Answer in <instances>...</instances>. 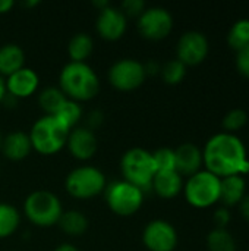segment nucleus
Wrapping results in <instances>:
<instances>
[{
	"instance_id": "473e14b6",
	"label": "nucleus",
	"mask_w": 249,
	"mask_h": 251,
	"mask_svg": "<svg viewBox=\"0 0 249 251\" xmlns=\"http://www.w3.org/2000/svg\"><path fill=\"white\" fill-rule=\"evenodd\" d=\"M213 219H214L216 228L227 229V225L230 224V219H232L230 210H229L227 207H220V209H217V210L214 212Z\"/></svg>"
},
{
	"instance_id": "393cba45",
	"label": "nucleus",
	"mask_w": 249,
	"mask_h": 251,
	"mask_svg": "<svg viewBox=\"0 0 249 251\" xmlns=\"http://www.w3.org/2000/svg\"><path fill=\"white\" fill-rule=\"evenodd\" d=\"M207 249L208 251H236V240L230 231L214 228L207 235Z\"/></svg>"
},
{
	"instance_id": "7ed1b4c3",
	"label": "nucleus",
	"mask_w": 249,
	"mask_h": 251,
	"mask_svg": "<svg viewBox=\"0 0 249 251\" xmlns=\"http://www.w3.org/2000/svg\"><path fill=\"white\" fill-rule=\"evenodd\" d=\"M69 128L56 116L44 115L37 119L29 131L32 149L43 156H51L66 147Z\"/></svg>"
},
{
	"instance_id": "2eb2a0df",
	"label": "nucleus",
	"mask_w": 249,
	"mask_h": 251,
	"mask_svg": "<svg viewBox=\"0 0 249 251\" xmlns=\"http://www.w3.org/2000/svg\"><path fill=\"white\" fill-rule=\"evenodd\" d=\"M6 93L13 96L15 99H23L32 96L40 84V76L37 72L28 66L21 68L19 71L9 75L4 81Z\"/></svg>"
},
{
	"instance_id": "6ab92c4d",
	"label": "nucleus",
	"mask_w": 249,
	"mask_h": 251,
	"mask_svg": "<svg viewBox=\"0 0 249 251\" xmlns=\"http://www.w3.org/2000/svg\"><path fill=\"white\" fill-rule=\"evenodd\" d=\"M151 190L161 199H175L183 190V179L176 171L157 172L154 175Z\"/></svg>"
},
{
	"instance_id": "4be33fe9",
	"label": "nucleus",
	"mask_w": 249,
	"mask_h": 251,
	"mask_svg": "<svg viewBox=\"0 0 249 251\" xmlns=\"http://www.w3.org/2000/svg\"><path fill=\"white\" fill-rule=\"evenodd\" d=\"M94 50V41L90 34L78 32L68 43V54L70 62H85Z\"/></svg>"
},
{
	"instance_id": "58836bf2",
	"label": "nucleus",
	"mask_w": 249,
	"mask_h": 251,
	"mask_svg": "<svg viewBox=\"0 0 249 251\" xmlns=\"http://www.w3.org/2000/svg\"><path fill=\"white\" fill-rule=\"evenodd\" d=\"M4 96H6V84H4L3 76H0V103H1Z\"/></svg>"
},
{
	"instance_id": "c756f323",
	"label": "nucleus",
	"mask_w": 249,
	"mask_h": 251,
	"mask_svg": "<svg viewBox=\"0 0 249 251\" xmlns=\"http://www.w3.org/2000/svg\"><path fill=\"white\" fill-rule=\"evenodd\" d=\"M153 160H154L157 172L176 171L175 169V150L173 149H169V147L157 149L153 153Z\"/></svg>"
},
{
	"instance_id": "a878e982",
	"label": "nucleus",
	"mask_w": 249,
	"mask_h": 251,
	"mask_svg": "<svg viewBox=\"0 0 249 251\" xmlns=\"http://www.w3.org/2000/svg\"><path fill=\"white\" fill-rule=\"evenodd\" d=\"M227 44L235 51L249 46V19L236 21L227 32Z\"/></svg>"
},
{
	"instance_id": "4468645a",
	"label": "nucleus",
	"mask_w": 249,
	"mask_h": 251,
	"mask_svg": "<svg viewBox=\"0 0 249 251\" xmlns=\"http://www.w3.org/2000/svg\"><path fill=\"white\" fill-rule=\"evenodd\" d=\"M66 147L75 159L88 160L97 153L98 149L97 135L94 131L88 129L87 126H76L69 131Z\"/></svg>"
},
{
	"instance_id": "c9c22d12",
	"label": "nucleus",
	"mask_w": 249,
	"mask_h": 251,
	"mask_svg": "<svg viewBox=\"0 0 249 251\" xmlns=\"http://www.w3.org/2000/svg\"><path fill=\"white\" fill-rule=\"evenodd\" d=\"M144 69H145V75H157V74H160L161 66L157 62L150 60V62L144 63Z\"/></svg>"
},
{
	"instance_id": "a19ab883",
	"label": "nucleus",
	"mask_w": 249,
	"mask_h": 251,
	"mask_svg": "<svg viewBox=\"0 0 249 251\" xmlns=\"http://www.w3.org/2000/svg\"><path fill=\"white\" fill-rule=\"evenodd\" d=\"M35 4H38V1H35V0L34 1H25L23 3V6H35Z\"/></svg>"
},
{
	"instance_id": "72a5a7b5",
	"label": "nucleus",
	"mask_w": 249,
	"mask_h": 251,
	"mask_svg": "<svg viewBox=\"0 0 249 251\" xmlns=\"http://www.w3.org/2000/svg\"><path fill=\"white\" fill-rule=\"evenodd\" d=\"M103 113L100 112V110H92L88 116H87V124H88V129H91V131H94L95 128H98L100 125H101V122H103Z\"/></svg>"
},
{
	"instance_id": "cd10ccee",
	"label": "nucleus",
	"mask_w": 249,
	"mask_h": 251,
	"mask_svg": "<svg viewBox=\"0 0 249 251\" xmlns=\"http://www.w3.org/2000/svg\"><path fill=\"white\" fill-rule=\"evenodd\" d=\"M56 118H59L69 129H73V128H76L78 122L82 118V107L79 106L78 101L68 99L65 101V104L62 106V109L57 112Z\"/></svg>"
},
{
	"instance_id": "20e7f679",
	"label": "nucleus",
	"mask_w": 249,
	"mask_h": 251,
	"mask_svg": "<svg viewBox=\"0 0 249 251\" xmlns=\"http://www.w3.org/2000/svg\"><path fill=\"white\" fill-rule=\"evenodd\" d=\"M120 171L123 179L138 187L142 193L151 190L154 175L157 174L153 153L141 147H134L125 151L120 160Z\"/></svg>"
},
{
	"instance_id": "f8f14e48",
	"label": "nucleus",
	"mask_w": 249,
	"mask_h": 251,
	"mask_svg": "<svg viewBox=\"0 0 249 251\" xmlns=\"http://www.w3.org/2000/svg\"><path fill=\"white\" fill-rule=\"evenodd\" d=\"M142 243L150 251H173L178 246V232L170 222L154 219L144 228Z\"/></svg>"
},
{
	"instance_id": "f257e3e1",
	"label": "nucleus",
	"mask_w": 249,
	"mask_h": 251,
	"mask_svg": "<svg viewBox=\"0 0 249 251\" xmlns=\"http://www.w3.org/2000/svg\"><path fill=\"white\" fill-rule=\"evenodd\" d=\"M203 163L205 171L219 178L232 175H245L249 172V159L244 141L227 132H219L210 137L203 150Z\"/></svg>"
},
{
	"instance_id": "ddd939ff",
	"label": "nucleus",
	"mask_w": 249,
	"mask_h": 251,
	"mask_svg": "<svg viewBox=\"0 0 249 251\" xmlns=\"http://www.w3.org/2000/svg\"><path fill=\"white\" fill-rule=\"evenodd\" d=\"M126 26H128V18L120 9L109 4L107 7L98 12L95 28L101 38L109 41H116L123 37Z\"/></svg>"
},
{
	"instance_id": "b1692460",
	"label": "nucleus",
	"mask_w": 249,
	"mask_h": 251,
	"mask_svg": "<svg viewBox=\"0 0 249 251\" xmlns=\"http://www.w3.org/2000/svg\"><path fill=\"white\" fill-rule=\"evenodd\" d=\"M21 224V215L9 203H0V240L10 237Z\"/></svg>"
},
{
	"instance_id": "c85d7f7f",
	"label": "nucleus",
	"mask_w": 249,
	"mask_h": 251,
	"mask_svg": "<svg viewBox=\"0 0 249 251\" xmlns=\"http://www.w3.org/2000/svg\"><path fill=\"white\" fill-rule=\"evenodd\" d=\"M248 122V115L245 110L242 109H232L229 110L222 121V126H223V132L227 134H235L238 131H241Z\"/></svg>"
},
{
	"instance_id": "bb28decb",
	"label": "nucleus",
	"mask_w": 249,
	"mask_h": 251,
	"mask_svg": "<svg viewBox=\"0 0 249 251\" xmlns=\"http://www.w3.org/2000/svg\"><path fill=\"white\" fill-rule=\"evenodd\" d=\"M160 75L163 78V81L169 85H178L183 81L185 75H186V66L178 60V59H172L169 62H166L161 69H160Z\"/></svg>"
},
{
	"instance_id": "79ce46f5",
	"label": "nucleus",
	"mask_w": 249,
	"mask_h": 251,
	"mask_svg": "<svg viewBox=\"0 0 249 251\" xmlns=\"http://www.w3.org/2000/svg\"><path fill=\"white\" fill-rule=\"evenodd\" d=\"M1 141H3V137H1V134H0V150H1Z\"/></svg>"
},
{
	"instance_id": "4c0bfd02",
	"label": "nucleus",
	"mask_w": 249,
	"mask_h": 251,
	"mask_svg": "<svg viewBox=\"0 0 249 251\" xmlns=\"http://www.w3.org/2000/svg\"><path fill=\"white\" fill-rule=\"evenodd\" d=\"M54 251H79L73 244H70V243H63V244H59Z\"/></svg>"
},
{
	"instance_id": "2f4dec72",
	"label": "nucleus",
	"mask_w": 249,
	"mask_h": 251,
	"mask_svg": "<svg viewBox=\"0 0 249 251\" xmlns=\"http://www.w3.org/2000/svg\"><path fill=\"white\" fill-rule=\"evenodd\" d=\"M238 72L249 79V46L236 51V60H235Z\"/></svg>"
},
{
	"instance_id": "39448f33",
	"label": "nucleus",
	"mask_w": 249,
	"mask_h": 251,
	"mask_svg": "<svg viewBox=\"0 0 249 251\" xmlns=\"http://www.w3.org/2000/svg\"><path fill=\"white\" fill-rule=\"evenodd\" d=\"M23 212L29 222L37 226L47 228L57 225L63 209L56 194L47 190H37L25 199Z\"/></svg>"
},
{
	"instance_id": "aec40b11",
	"label": "nucleus",
	"mask_w": 249,
	"mask_h": 251,
	"mask_svg": "<svg viewBox=\"0 0 249 251\" xmlns=\"http://www.w3.org/2000/svg\"><path fill=\"white\" fill-rule=\"evenodd\" d=\"M25 66V51L15 43L0 46V76H9Z\"/></svg>"
},
{
	"instance_id": "e433bc0d",
	"label": "nucleus",
	"mask_w": 249,
	"mask_h": 251,
	"mask_svg": "<svg viewBox=\"0 0 249 251\" xmlns=\"http://www.w3.org/2000/svg\"><path fill=\"white\" fill-rule=\"evenodd\" d=\"M13 1L12 0H0V13H7L12 7H13Z\"/></svg>"
},
{
	"instance_id": "1a4fd4ad",
	"label": "nucleus",
	"mask_w": 249,
	"mask_h": 251,
	"mask_svg": "<svg viewBox=\"0 0 249 251\" xmlns=\"http://www.w3.org/2000/svg\"><path fill=\"white\" fill-rule=\"evenodd\" d=\"M136 28L144 38L158 41L172 32L173 16L166 7L161 6L145 7V10L138 16Z\"/></svg>"
},
{
	"instance_id": "ea45409f",
	"label": "nucleus",
	"mask_w": 249,
	"mask_h": 251,
	"mask_svg": "<svg viewBox=\"0 0 249 251\" xmlns=\"http://www.w3.org/2000/svg\"><path fill=\"white\" fill-rule=\"evenodd\" d=\"M92 4H94L95 7H98V9L101 10V9H104V7H107V6H109L110 3H109L107 0H100V1H92Z\"/></svg>"
},
{
	"instance_id": "412c9836",
	"label": "nucleus",
	"mask_w": 249,
	"mask_h": 251,
	"mask_svg": "<svg viewBox=\"0 0 249 251\" xmlns=\"http://www.w3.org/2000/svg\"><path fill=\"white\" fill-rule=\"evenodd\" d=\"M57 225L66 235L79 237L88 229V219L79 210H66L62 213Z\"/></svg>"
},
{
	"instance_id": "5701e85b",
	"label": "nucleus",
	"mask_w": 249,
	"mask_h": 251,
	"mask_svg": "<svg viewBox=\"0 0 249 251\" xmlns=\"http://www.w3.org/2000/svg\"><path fill=\"white\" fill-rule=\"evenodd\" d=\"M66 100L68 97L59 87H47L38 94V104L41 110L50 116H56Z\"/></svg>"
},
{
	"instance_id": "a211bd4d",
	"label": "nucleus",
	"mask_w": 249,
	"mask_h": 251,
	"mask_svg": "<svg viewBox=\"0 0 249 251\" xmlns=\"http://www.w3.org/2000/svg\"><path fill=\"white\" fill-rule=\"evenodd\" d=\"M247 196V182L241 175H232L220 178V199L219 201L223 207L238 206Z\"/></svg>"
},
{
	"instance_id": "6e6552de",
	"label": "nucleus",
	"mask_w": 249,
	"mask_h": 251,
	"mask_svg": "<svg viewBox=\"0 0 249 251\" xmlns=\"http://www.w3.org/2000/svg\"><path fill=\"white\" fill-rule=\"evenodd\" d=\"M104 191L107 206L119 216H131L136 213L144 203V193L125 179L109 184Z\"/></svg>"
},
{
	"instance_id": "f03ea898",
	"label": "nucleus",
	"mask_w": 249,
	"mask_h": 251,
	"mask_svg": "<svg viewBox=\"0 0 249 251\" xmlns=\"http://www.w3.org/2000/svg\"><path fill=\"white\" fill-rule=\"evenodd\" d=\"M59 88L73 101H87L98 94L100 81L87 62H69L60 71Z\"/></svg>"
},
{
	"instance_id": "f3484780",
	"label": "nucleus",
	"mask_w": 249,
	"mask_h": 251,
	"mask_svg": "<svg viewBox=\"0 0 249 251\" xmlns=\"http://www.w3.org/2000/svg\"><path fill=\"white\" fill-rule=\"evenodd\" d=\"M32 150V144L29 135L23 131H13L9 132L1 141V151L4 157L13 162L23 160L29 156Z\"/></svg>"
},
{
	"instance_id": "0eeeda50",
	"label": "nucleus",
	"mask_w": 249,
	"mask_h": 251,
	"mask_svg": "<svg viewBox=\"0 0 249 251\" xmlns=\"http://www.w3.org/2000/svg\"><path fill=\"white\" fill-rule=\"evenodd\" d=\"M65 188L73 199L88 200L106 190V175L95 166H79L68 174Z\"/></svg>"
},
{
	"instance_id": "f704fd0d",
	"label": "nucleus",
	"mask_w": 249,
	"mask_h": 251,
	"mask_svg": "<svg viewBox=\"0 0 249 251\" xmlns=\"http://www.w3.org/2000/svg\"><path fill=\"white\" fill-rule=\"evenodd\" d=\"M238 207H239V213H241V216H242V218H244V219H245V221L249 224V194L242 199V201L238 204Z\"/></svg>"
},
{
	"instance_id": "9d476101",
	"label": "nucleus",
	"mask_w": 249,
	"mask_h": 251,
	"mask_svg": "<svg viewBox=\"0 0 249 251\" xmlns=\"http://www.w3.org/2000/svg\"><path fill=\"white\" fill-rule=\"evenodd\" d=\"M145 78L147 75H145L144 63L131 57H123L116 60L109 69L110 84L120 91H132L141 87Z\"/></svg>"
},
{
	"instance_id": "dca6fc26",
	"label": "nucleus",
	"mask_w": 249,
	"mask_h": 251,
	"mask_svg": "<svg viewBox=\"0 0 249 251\" xmlns=\"http://www.w3.org/2000/svg\"><path fill=\"white\" fill-rule=\"evenodd\" d=\"M203 165V150L198 146L183 143L175 149V169L181 176H192L201 171Z\"/></svg>"
},
{
	"instance_id": "9b49d317",
	"label": "nucleus",
	"mask_w": 249,
	"mask_h": 251,
	"mask_svg": "<svg viewBox=\"0 0 249 251\" xmlns=\"http://www.w3.org/2000/svg\"><path fill=\"white\" fill-rule=\"evenodd\" d=\"M210 51V43L201 31L183 32L176 44V59L185 66H197L203 63Z\"/></svg>"
},
{
	"instance_id": "7c9ffc66",
	"label": "nucleus",
	"mask_w": 249,
	"mask_h": 251,
	"mask_svg": "<svg viewBox=\"0 0 249 251\" xmlns=\"http://www.w3.org/2000/svg\"><path fill=\"white\" fill-rule=\"evenodd\" d=\"M120 10L125 13V16H139L145 10V3L142 0H125L122 3Z\"/></svg>"
},
{
	"instance_id": "423d86ee",
	"label": "nucleus",
	"mask_w": 249,
	"mask_h": 251,
	"mask_svg": "<svg viewBox=\"0 0 249 251\" xmlns=\"http://www.w3.org/2000/svg\"><path fill=\"white\" fill-rule=\"evenodd\" d=\"M182 191L192 207H211L220 199V178L208 171H200L186 179Z\"/></svg>"
}]
</instances>
